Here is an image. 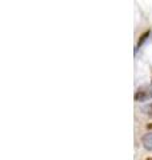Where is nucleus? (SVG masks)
<instances>
[{"instance_id": "nucleus-1", "label": "nucleus", "mask_w": 152, "mask_h": 160, "mask_svg": "<svg viewBox=\"0 0 152 160\" xmlns=\"http://www.w3.org/2000/svg\"><path fill=\"white\" fill-rule=\"evenodd\" d=\"M151 98H152V88H139L134 95L135 102H145V100Z\"/></svg>"}, {"instance_id": "nucleus-2", "label": "nucleus", "mask_w": 152, "mask_h": 160, "mask_svg": "<svg viewBox=\"0 0 152 160\" xmlns=\"http://www.w3.org/2000/svg\"><path fill=\"white\" fill-rule=\"evenodd\" d=\"M141 144L145 149L152 151V133H145L143 138H141Z\"/></svg>"}, {"instance_id": "nucleus-3", "label": "nucleus", "mask_w": 152, "mask_h": 160, "mask_svg": "<svg viewBox=\"0 0 152 160\" xmlns=\"http://www.w3.org/2000/svg\"><path fill=\"white\" fill-rule=\"evenodd\" d=\"M149 35H151V31H149V29H147L145 32H143V33L140 35V38H139V42H138V44H136V48H135V51H138V49H139L141 46H143V43L145 42L147 39L149 38Z\"/></svg>"}, {"instance_id": "nucleus-4", "label": "nucleus", "mask_w": 152, "mask_h": 160, "mask_svg": "<svg viewBox=\"0 0 152 160\" xmlns=\"http://www.w3.org/2000/svg\"><path fill=\"white\" fill-rule=\"evenodd\" d=\"M143 112H144L145 115H148V116H151V118H152V103L147 104V106H144V107H143Z\"/></svg>"}, {"instance_id": "nucleus-5", "label": "nucleus", "mask_w": 152, "mask_h": 160, "mask_svg": "<svg viewBox=\"0 0 152 160\" xmlns=\"http://www.w3.org/2000/svg\"><path fill=\"white\" fill-rule=\"evenodd\" d=\"M147 129H149V131H152V123L147 124Z\"/></svg>"}, {"instance_id": "nucleus-6", "label": "nucleus", "mask_w": 152, "mask_h": 160, "mask_svg": "<svg viewBox=\"0 0 152 160\" xmlns=\"http://www.w3.org/2000/svg\"><path fill=\"white\" fill-rule=\"evenodd\" d=\"M145 160H152V158H147V159H145Z\"/></svg>"}]
</instances>
